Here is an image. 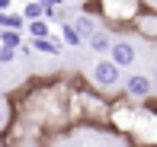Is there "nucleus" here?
Segmentation results:
<instances>
[{
    "label": "nucleus",
    "instance_id": "f257e3e1",
    "mask_svg": "<svg viewBox=\"0 0 157 147\" xmlns=\"http://www.w3.org/2000/svg\"><path fill=\"white\" fill-rule=\"evenodd\" d=\"M71 83H74V102H77V115H80V125L87 128H99L109 131V109H112V96L99 93L93 83L80 74H71Z\"/></svg>",
    "mask_w": 157,
    "mask_h": 147
},
{
    "label": "nucleus",
    "instance_id": "f03ea898",
    "mask_svg": "<svg viewBox=\"0 0 157 147\" xmlns=\"http://www.w3.org/2000/svg\"><path fill=\"white\" fill-rule=\"evenodd\" d=\"M90 83H93L99 93H106V96H116L119 83H122V71H119V67L112 64L109 58H99L96 64H93V71H90Z\"/></svg>",
    "mask_w": 157,
    "mask_h": 147
},
{
    "label": "nucleus",
    "instance_id": "7ed1b4c3",
    "mask_svg": "<svg viewBox=\"0 0 157 147\" xmlns=\"http://www.w3.org/2000/svg\"><path fill=\"white\" fill-rule=\"evenodd\" d=\"M122 93H125L132 102H144V99H151V96H154V80H151L147 74H132V77H125V80H122Z\"/></svg>",
    "mask_w": 157,
    "mask_h": 147
},
{
    "label": "nucleus",
    "instance_id": "20e7f679",
    "mask_svg": "<svg viewBox=\"0 0 157 147\" xmlns=\"http://www.w3.org/2000/svg\"><path fill=\"white\" fill-rule=\"evenodd\" d=\"M132 32L135 35H141L144 42H157V10L154 6H141V13L135 16V23H132Z\"/></svg>",
    "mask_w": 157,
    "mask_h": 147
},
{
    "label": "nucleus",
    "instance_id": "39448f33",
    "mask_svg": "<svg viewBox=\"0 0 157 147\" xmlns=\"http://www.w3.org/2000/svg\"><path fill=\"white\" fill-rule=\"evenodd\" d=\"M109 61L119 71H125V67H132L135 61H138V48H135L132 42H125V39H116L112 48H109Z\"/></svg>",
    "mask_w": 157,
    "mask_h": 147
},
{
    "label": "nucleus",
    "instance_id": "423d86ee",
    "mask_svg": "<svg viewBox=\"0 0 157 147\" xmlns=\"http://www.w3.org/2000/svg\"><path fill=\"white\" fill-rule=\"evenodd\" d=\"M71 23H74V29L80 32V39H83V42H90L99 29H103V26H99V16H87V13H77Z\"/></svg>",
    "mask_w": 157,
    "mask_h": 147
},
{
    "label": "nucleus",
    "instance_id": "0eeeda50",
    "mask_svg": "<svg viewBox=\"0 0 157 147\" xmlns=\"http://www.w3.org/2000/svg\"><path fill=\"white\" fill-rule=\"evenodd\" d=\"M29 45H32V51H39V54H52V58L61 54V42L58 39H29Z\"/></svg>",
    "mask_w": 157,
    "mask_h": 147
},
{
    "label": "nucleus",
    "instance_id": "6e6552de",
    "mask_svg": "<svg viewBox=\"0 0 157 147\" xmlns=\"http://www.w3.org/2000/svg\"><path fill=\"white\" fill-rule=\"evenodd\" d=\"M112 42H116V39H112V35H109V29H99V32H96V35H93V39H90V42H87V45H90V48H93V51H96V54H109V48H112Z\"/></svg>",
    "mask_w": 157,
    "mask_h": 147
},
{
    "label": "nucleus",
    "instance_id": "1a4fd4ad",
    "mask_svg": "<svg viewBox=\"0 0 157 147\" xmlns=\"http://www.w3.org/2000/svg\"><path fill=\"white\" fill-rule=\"evenodd\" d=\"M26 35H29V39H52V23H48V19L26 23Z\"/></svg>",
    "mask_w": 157,
    "mask_h": 147
},
{
    "label": "nucleus",
    "instance_id": "9d476101",
    "mask_svg": "<svg viewBox=\"0 0 157 147\" xmlns=\"http://www.w3.org/2000/svg\"><path fill=\"white\" fill-rule=\"evenodd\" d=\"M61 45H67V48H80L83 45L80 32L74 29V23H61Z\"/></svg>",
    "mask_w": 157,
    "mask_h": 147
},
{
    "label": "nucleus",
    "instance_id": "9b49d317",
    "mask_svg": "<svg viewBox=\"0 0 157 147\" xmlns=\"http://www.w3.org/2000/svg\"><path fill=\"white\" fill-rule=\"evenodd\" d=\"M19 13H23V19H26V23H35V19H45V10H42V3H39V0H26Z\"/></svg>",
    "mask_w": 157,
    "mask_h": 147
},
{
    "label": "nucleus",
    "instance_id": "f8f14e48",
    "mask_svg": "<svg viewBox=\"0 0 157 147\" xmlns=\"http://www.w3.org/2000/svg\"><path fill=\"white\" fill-rule=\"evenodd\" d=\"M23 32H13V29H0V45H6V48H19L23 45Z\"/></svg>",
    "mask_w": 157,
    "mask_h": 147
},
{
    "label": "nucleus",
    "instance_id": "ddd939ff",
    "mask_svg": "<svg viewBox=\"0 0 157 147\" xmlns=\"http://www.w3.org/2000/svg\"><path fill=\"white\" fill-rule=\"evenodd\" d=\"M6 29H13V32H23L26 35V19H23V13H6Z\"/></svg>",
    "mask_w": 157,
    "mask_h": 147
},
{
    "label": "nucleus",
    "instance_id": "4468645a",
    "mask_svg": "<svg viewBox=\"0 0 157 147\" xmlns=\"http://www.w3.org/2000/svg\"><path fill=\"white\" fill-rule=\"evenodd\" d=\"M19 58V48H6V45H0V64H13V61Z\"/></svg>",
    "mask_w": 157,
    "mask_h": 147
},
{
    "label": "nucleus",
    "instance_id": "2eb2a0df",
    "mask_svg": "<svg viewBox=\"0 0 157 147\" xmlns=\"http://www.w3.org/2000/svg\"><path fill=\"white\" fill-rule=\"evenodd\" d=\"M6 125H10V106L0 99V134H3V128H6Z\"/></svg>",
    "mask_w": 157,
    "mask_h": 147
},
{
    "label": "nucleus",
    "instance_id": "dca6fc26",
    "mask_svg": "<svg viewBox=\"0 0 157 147\" xmlns=\"http://www.w3.org/2000/svg\"><path fill=\"white\" fill-rule=\"evenodd\" d=\"M13 10V0H0V13H10Z\"/></svg>",
    "mask_w": 157,
    "mask_h": 147
},
{
    "label": "nucleus",
    "instance_id": "f3484780",
    "mask_svg": "<svg viewBox=\"0 0 157 147\" xmlns=\"http://www.w3.org/2000/svg\"><path fill=\"white\" fill-rule=\"evenodd\" d=\"M0 29H6V13H0Z\"/></svg>",
    "mask_w": 157,
    "mask_h": 147
},
{
    "label": "nucleus",
    "instance_id": "a211bd4d",
    "mask_svg": "<svg viewBox=\"0 0 157 147\" xmlns=\"http://www.w3.org/2000/svg\"><path fill=\"white\" fill-rule=\"evenodd\" d=\"M151 80H154V86H157V64H154V71H151Z\"/></svg>",
    "mask_w": 157,
    "mask_h": 147
},
{
    "label": "nucleus",
    "instance_id": "6ab92c4d",
    "mask_svg": "<svg viewBox=\"0 0 157 147\" xmlns=\"http://www.w3.org/2000/svg\"><path fill=\"white\" fill-rule=\"evenodd\" d=\"M64 3H83V0H64Z\"/></svg>",
    "mask_w": 157,
    "mask_h": 147
},
{
    "label": "nucleus",
    "instance_id": "aec40b11",
    "mask_svg": "<svg viewBox=\"0 0 157 147\" xmlns=\"http://www.w3.org/2000/svg\"><path fill=\"white\" fill-rule=\"evenodd\" d=\"M0 74H3V64H0Z\"/></svg>",
    "mask_w": 157,
    "mask_h": 147
}]
</instances>
